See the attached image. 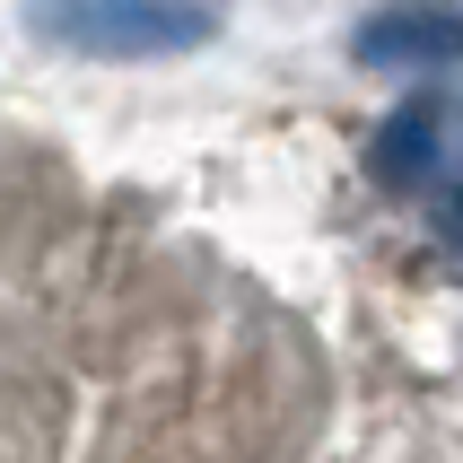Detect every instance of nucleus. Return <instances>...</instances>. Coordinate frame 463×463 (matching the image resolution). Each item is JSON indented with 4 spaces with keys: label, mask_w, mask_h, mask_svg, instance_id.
Instances as JSON below:
<instances>
[{
    "label": "nucleus",
    "mask_w": 463,
    "mask_h": 463,
    "mask_svg": "<svg viewBox=\"0 0 463 463\" xmlns=\"http://www.w3.org/2000/svg\"><path fill=\"white\" fill-rule=\"evenodd\" d=\"M420 202H438V245H446V262L463 271V114H455V140H446L438 184H429Z\"/></svg>",
    "instance_id": "obj_4"
},
{
    "label": "nucleus",
    "mask_w": 463,
    "mask_h": 463,
    "mask_svg": "<svg viewBox=\"0 0 463 463\" xmlns=\"http://www.w3.org/2000/svg\"><path fill=\"white\" fill-rule=\"evenodd\" d=\"M35 35L88 61H166L219 35L210 0H35Z\"/></svg>",
    "instance_id": "obj_1"
},
{
    "label": "nucleus",
    "mask_w": 463,
    "mask_h": 463,
    "mask_svg": "<svg viewBox=\"0 0 463 463\" xmlns=\"http://www.w3.org/2000/svg\"><path fill=\"white\" fill-rule=\"evenodd\" d=\"M367 71H455L463 61V0H385L359 18Z\"/></svg>",
    "instance_id": "obj_3"
},
{
    "label": "nucleus",
    "mask_w": 463,
    "mask_h": 463,
    "mask_svg": "<svg viewBox=\"0 0 463 463\" xmlns=\"http://www.w3.org/2000/svg\"><path fill=\"white\" fill-rule=\"evenodd\" d=\"M455 114L463 105H446V97H402L385 123H376V140H367V175L385 184L393 202H420V193L438 184V166H446Z\"/></svg>",
    "instance_id": "obj_2"
}]
</instances>
